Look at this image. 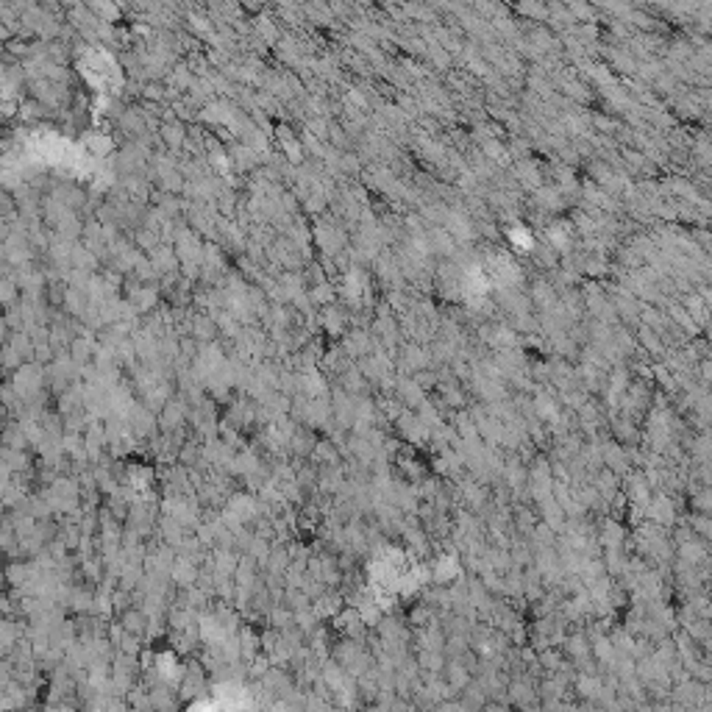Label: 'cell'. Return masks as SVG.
<instances>
[{"mask_svg":"<svg viewBox=\"0 0 712 712\" xmlns=\"http://www.w3.org/2000/svg\"><path fill=\"white\" fill-rule=\"evenodd\" d=\"M87 6H89V12H92L100 23H114V20L120 17V9L112 6V3H87Z\"/></svg>","mask_w":712,"mask_h":712,"instance_id":"ba28073f","label":"cell"},{"mask_svg":"<svg viewBox=\"0 0 712 712\" xmlns=\"http://www.w3.org/2000/svg\"><path fill=\"white\" fill-rule=\"evenodd\" d=\"M362 170V164H359V159H356V153H342L339 156V175H356Z\"/></svg>","mask_w":712,"mask_h":712,"instance_id":"9c48e42d","label":"cell"},{"mask_svg":"<svg viewBox=\"0 0 712 712\" xmlns=\"http://www.w3.org/2000/svg\"><path fill=\"white\" fill-rule=\"evenodd\" d=\"M159 139H161V145L167 148V153H184V145H187V123H181V120L161 123Z\"/></svg>","mask_w":712,"mask_h":712,"instance_id":"7a4b0ae2","label":"cell"},{"mask_svg":"<svg viewBox=\"0 0 712 712\" xmlns=\"http://www.w3.org/2000/svg\"><path fill=\"white\" fill-rule=\"evenodd\" d=\"M17 112H20V100H3V117L6 120H12Z\"/></svg>","mask_w":712,"mask_h":712,"instance_id":"30bf717a","label":"cell"},{"mask_svg":"<svg viewBox=\"0 0 712 712\" xmlns=\"http://www.w3.org/2000/svg\"><path fill=\"white\" fill-rule=\"evenodd\" d=\"M339 348L348 353V359H365V356L373 353V334L365 328H348L339 337Z\"/></svg>","mask_w":712,"mask_h":712,"instance_id":"6da1fadb","label":"cell"},{"mask_svg":"<svg viewBox=\"0 0 712 712\" xmlns=\"http://www.w3.org/2000/svg\"><path fill=\"white\" fill-rule=\"evenodd\" d=\"M190 328H193V337H195L201 345L220 342V326L215 323V317H212L209 312H195L193 320H190Z\"/></svg>","mask_w":712,"mask_h":712,"instance_id":"3957f363","label":"cell"},{"mask_svg":"<svg viewBox=\"0 0 712 712\" xmlns=\"http://www.w3.org/2000/svg\"><path fill=\"white\" fill-rule=\"evenodd\" d=\"M148 623H150V618H148L142 609H125V612H123V621H120V626H123L128 634H136V637L148 629Z\"/></svg>","mask_w":712,"mask_h":712,"instance_id":"8992f818","label":"cell"},{"mask_svg":"<svg viewBox=\"0 0 712 712\" xmlns=\"http://www.w3.org/2000/svg\"><path fill=\"white\" fill-rule=\"evenodd\" d=\"M309 298H312V303L314 306H320V309H326V306H334L337 303V298H339V292H337V287L334 284H317V287H312L309 290Z\"/></svg>","mask_w":712,"mask_h":712,"instance_id":"52a82bcc","label":"cell"},{"mask_svg":"<svg viewBox=\"0 0 712 712\" xmlns=\"http://www.w3.org/2000/svg\"><path fill=\"white\" fill-rule=\"evenodd\" d=\"M81 142H84V148H89V153H92V156H100V159H103V156H109V153L114 150V139H112L109 134L87 131Z\"/></svg>","mask_w":712,"mask_h":712,"instance_id":"5b68a950","label":"cell"},{"mask_svg":"<svg viewBox=\"0 0 712 712\" xmlns=\"http://www.w3.org/2000/svg\"><path fill=\"white\" fill-rule=\"evenodd\" d=\"M253 34L267 45V48H276L281 42V31H278V20H270L267 15L256 17L253 20Z\"/></svg>","mask_w":712,"mask_h":712,"instance_id":"277c9868","label":"cell"}]
</instances>
